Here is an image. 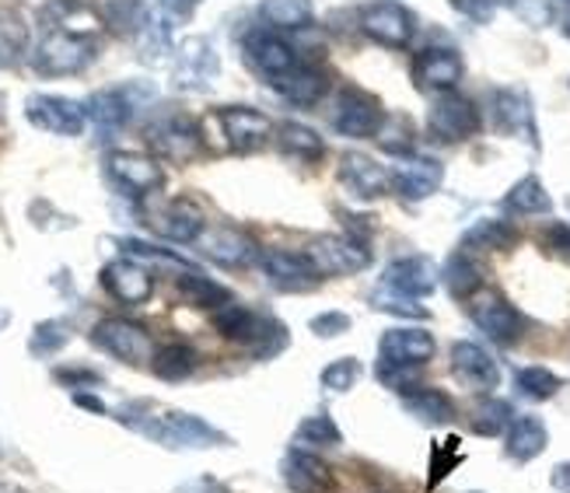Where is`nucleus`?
I'll return each instance as SVG.
<instances>
[{
    "label": "nucleus",
    "mask_w": 570,
    "mask_h": 493,
    "mask_svg": "<svg viewBox=\"0 0 570 493\" xmlns=\"http://www.w3.org/2000/svg\"><path fill=\"white\" fill-rule=\"evenodd\" d=\"M553 486L560 493H570V462H563V465H557V470H553Z\"/></svg>",
    "instance_id": "nucleus-58"
},
{
    "label": "nucleus",
    "mask_w": 570,
    "mask_h": 493,
    "mask_svg": "<svg viewBox=\"0 0 570 493\" xmlns=\"http://www.w3.org/2000/svg\"><path fill=\"white\" fill-rule=\"evenodd\" d=\"M340 183L351 189V196H357V200H379V196L392 189L389 171L379 161H371L367 155H343Z\"/></svg>",
    "instance_id": "nucleus-25"
},
{
    "label": "nucleus",
    "mask_w": 570,
    "mask_h": 493,
    "mask_svg": "<svg viewBox=\"0 0 570 493\" xmlns=\"http://www.w3.org/2000/svg\"><path fill=\"white\" fill-rule=\"evenodd\" d=\"M53 378L63 382L67 388H88V385H98V382H102V375L88 372V367H57Z\"/></svg>",
    "instance_id": "nucleus-54"
},
{
    "label": "nucleus",
    "mask_w": 570,
    "mask_h": 493,
    "mask_svg": "<svg viewBox=\"0 0 570 493\" xmlns=\"http://www.w3.org/2000/svg\"><path fill=\"white\" fill-rule=\"evenodd\" d=\"M560 32L570 39V11H567V14H563V21H560Z\"/></svg>",
    "instance_id": "nucleus-60"
},
{
    "label": "nucleus",
    "mask_w": 570,
    "mask_h": 493,
    "mask_svg": "<svg viewBox=\"0 0 570 493\" xmlns=\"http://www.w3.org/2000/svg\"><path fill=\"white\" fill-rule=\"evenodd\" d=\"M200 253L220 266H249L253 259H259V245L245 235L242 228H214L200 235Z\"/></svg>",
    "instance_id": "nucleus-26"
},
{
    "label": "nucleus",
    "mask_w": 570,
    "mask_h": 493,
    "mask_svg": "<svg viewBox=\"0 0 570 493\" xmlns=\"http://www.w3.org/2000/svg\"><path fill=\"white\" fill-rule=\"evenodd\" d=\"M308 263L315 266L318 277H351L371 266V249L361 238H346V235H322L312 238L305 249Z\"/></svg>",
    "instance_id": "nucleus-5"
},
{
    "label": "nucleus",
    "mask_w": 570,
    "mask_h": 493,
    "mask_svg": "<svg viewBox=\"0 0 570 493\" xmlns=\"http://www.w3.org/2000/svg\"><path fill=\"white\" fill-rule=\"evenodd\" d=\"M102 287L122 305H144L147 298H151L155 280L134 259H112L102 266Z\"/></svg>",
    "instance_id": "nucleus-22"
},
{
    "label": "nucleus",
    "mask_w": 570,
    "mask_h": 493,
    "mask_svg": "<svg viewBox=\"0 0 570 493\" xmlns=\"http://www.w3.org/2000/svg\"><path fill=\"white\" fill-rule=\"evenodd\" d=\"M24 116L36 130L57 134V137H81L88 112L81 102L63 95H29L24 98Z\"/></svg>",
    "instance_id": "nucleus-9"
},
{
    "label": "nucleus",
    "mask_w": 570,
    "mask_h": 493,
    "mask_svg": "<svg viewBox=\"0 0 570 493\" xmlns=\"http://www.w3.org/2000/svg\"><path fill=\"white\" fill-rule=\"evenodd\" d=\"M294 437L302 441V445H326V448H333V445H340V441H343L340 427L333 424V416H326V413L308 416V421L297 424Z\"/></svg>",
    "instance_id": "nucleus-46"
},
{
    "label": "nucleus",
    "mask_w": 570,
    "mask_h": 493,
    "mask_svg": "<svg viewBox=\"0 0 570 493\" xmlns=\"http://www.w3.org/2000/svg\"><path fill=\"white\" fill-rule=\"evenodd\" d=\"M318 382H322V388H330V392H351L361 382V364L354 357H336L333 364L322 367Z\"/></svg>",
    "instance_id": "nucleus-47"
},
{
    "label": "nucleus",
    "mask_w": 570,
    "mask_h": 493,
    "mask_svg": "<svg viewBox=\"0 0 570 493\" xmlns=\"http://www.w3.org/2000/svg\"><path fill=\"white\" fill-rule=\"evenodd\" d=\"M151 372L165 382H183L196 372V354L186 347V343H168L151 357Z\"/></svg>",
    "instance_id": "nucleus-40"
},
{
    "label": "nucleus",
    "mask_w": 570,
    "mask_h": 493,
    "mask_svg": "<svg viewBox=\"0 0 570 493\" xmlns=\"http://www.w3.org/2000/svg\"><path fill=\"white\" fill-rule=\"evenodd\" d=\"M406 413H413L424 424H452L455 421V403L438 388H413L403 396Z\"/></svg>",
    "instance_id": "nucleus-31"
},
{
    "label": "nucleus",
    "mask_w": 570,
    "mask_h": 493,
    "mask_svg": "<svg viewBox=\"0 0 570 493\" xmlns=\"http://www.w3.org/2000/svg\"><path fill=\"white\" fill-rule=\"evenodd\" d=\"M550 445V434H547V424L539 421V416H514L511 427H508V459L514 462H532L547 452Z\"/></svg>",
    "instance_id": "nucleus-29"
},
{
    "label": "nucleus",
    "mask_w": 570,
    "mask_h": 493,
    "mask_svg": "<svg viewBox=\"0 0 570 493\" xmlns=\"http://www.w3.org/2000/svg\"><path fill=\"white\" fill-rule=\"evenodd\" d=\"M371 305L379 312H395V315H413V318H428V312L413 305V298H403V294H392V290H375L371 294Z\"/></svg>",
    "instance_id": "nucleus-49"
},
{
    "label": "nucleus",
    "mask_w": 570,
    "mask_h": 493,
    "mask_svg": "<svg viewBox=\"0 0 570 493\" xmlns=\"http://www.w3.org/2000/svg\"><path fill=\"white\" fill-rule=\"evenodd\" d=\"M389 179H392V189L403 196V200H428V196H434L444 183V168L441 161L434 158H403L400 165H395L389 171Z\"/></svg>",
    "instance_id": "nucleus-20"
},
{
    "label": "nucleus",
    "mask_w": 570,
    "mask_h": 493,
    "mask_svg": "<svg viewBox=\"0 0 570 493\" xmlns=\"http://www.w3.org/2000/svg\"><path fill=\"white\" fill-rule=\"evenodd\" d=\"M382 102L375 95H367L361 88H346L340 91L336 98V109H333V130L343 134V137H354V140H364V137H375L379 127H382Z\"/></svg>",
    "instance_id": "nucleus-13"
},
{
    "label": "nucleus",
    "mask_w": 570,
    "mask_h": 493,
    "mask_svg": "<svg viewBox=\"0 0 570 493\" xmlns=\"http://www.w3.org/2000/svg\"><path fill=\"white\" fill-rule=\"evenodd\" d=\"M91 343L122 364H144L155 357L151 336H147L144 326L130 323V318H102V323L91 329Z\"/></svg>",
    "instance_id": "nucleus-11"
},
{
    "label": "nucleus",
    "mask_w": 570,
    "mask_h": 493,
    "mask_svg": "<svg viewBox=\"0 0 570 493\" xmlns=\"http://www.w3.org/2000/svg\"><path fill=\"white\" fill-rule=\"evenodd\" d=\"M375 140L382 144V151L385 155H395V158H410L413 155V122H410V116H385L382 119V127H379V134H375Z\"/></svg>",
    "instance_id": "nucleus-41"
},
{
    "label": "nucleus",
    "mask_w": 570,
    "mask_h": 493,
    "mask_svg": "<svg viewBox=\"0 0 570 493\" xmlns=\"http://www.w3.org/2000/svg\"><path fill=\"white\" fill-rule=\"evenodd\" d=\"M220 78V57L217 46L207 36H186L176 46V60H171V85L176 91H210Z\"/></svg>",
    "instance_id": "nucleus-4"
},
{
    "label": "nucleus",
    "mask_w": 570,
    "mask_h": 493,
    "mask_svg": "<svg viewBox=\"0 0 570 493\" xmlns=\"http://www.w3.org/2000/svg\"><path fill=\"white\" fill-rule=\"evenodd\" d=\"M452 372L465 388H473V392H493L501 385L498 361H493L473 339H459L452 347Z\"/></svg>",
    "instance_id": "nucleus-18"
},
{
    "label": "nucleus",
    "mask_w": 570,
    "mask_h": 493,
    "mask_svg": "<svg viewBox=\"0 0 570 493\" xmlns=\"http://www.w3.org/2000/svg\"><path fill=\"white\" fill-rule=\"evenodd\" d=\"M277 144H281V151H287L294 158H305V161H318L326 155V144H322V137L312 127H305V122H281Z\"/></svg>",
    "instance_id": "nucleus-35"
},
{
    "label": "nucleus",
    "mask_w": 570,
    "mask_h": 493,
    "mask_svg": "<svg viewBox=\"0 0 570 493\" xmlns=\"http://www.w3.org/2000/svg\"><path fill=\"white\" fill-rule=\"evenodd\" d=\"M493 116H498V127L504 134L529 137L535 144V112H532V102H529L525 91L501 88L498 95H493Z\"/></svg>",
    "instance_id": "nucleus-28"
},
{
    "label": "nucleus",
    "mask_w": 570,
    "mask_h": 493,
    "mask_svg": "<svg viewBox=\"0 0 570 493\" xmlns=\"http://www.w3.org/2000/svg\"><path fill=\"white\" fill-rule=\"evenodd\" d=\"M438 351V343L428 329L400 326L389 329L379 339V367L382 372H410V367H424Z\"/></svg>",
    "instance_id": "nucleus-8"
},
{
    "label": "nucleus",
    "mask_w": 570,
    "mask_h": 493,
    "mask_svg": "<svg viewBox=\"0 0 570 493\" xmlns=\"http://www.w3.org/2000/svg\"><path fill=\"white\" fill-rule=\"evenodd\" d=\"M281 473H284V483L291 493H333L336 490L333 470L312 452H297V448L287 452Z\"/></svg>",
    "instance_id": "nucleus-23"
},
{
    "label": "nucleus",
    "mask_w": 570,
    "mask_h": 493,
    "mask_svg": "<svg viewBox=\"0 0 570 493\" xmlns=\"http://www.w3.org/2000/svg\"><path fill=\"white\" fill-rule=\"evenodd\" d=\"M469 315H473V323L493 343H501V347H511V343L522 339V329H525L522 315H518V308L498 290L473 294V298H469Z\"/></svg>",
    "instance_id": "nucleus-10"
},
{
    "label": "nucleus",
    "mask_w": 570,
    "mask_h": 493,
    "mask_svg": "<svg viewBox=\"0 0 570 493\" xmlns=\"http://www.w3.org/2000/svg\"><path fill=\"white\" fill-rule=\"evenodd\" d=\"M465 73V63L459 57V49L452 46H428L424 53H416L413 60V78L424 91H452Z\"/></svg>",
    "instance_id": "nucleus-17"
},
{
    "label": "nucleus",
    "mask_w": 570,
    "mask_h": 493,
    "mask_svg": "<svg viewBox=\"0 0 570 493\" xmlns=\"http://www.w3.org/2000/svg\"><path fill=\"white\" fill-rule=\"evenodd\" d=\"M428 127L438 140L444 144H459V140H469L476 130H480V109L469 102L465 95H455V91H444L431 116H428Z\"/></svg>",
    "instance_id": "nucleus-16"
},
{
    "label": "nucleus",
    "mask_w": 570,
    "mask_h": 493,
    "mask_svg": "<svg viewBox=\"0 0 570 493\" xmlns=\"http://www.w3.org/2000/svg\"><path fill=\"white\" fill-rule=\"evenodd\" d=\"M119 245H122V249H127L130 256H137V259H158V263H176V266H186V263H183V256L168 253V249H155V245L137 241V238H122Z\"/></svg>",
    "instance_id": "nucleus-52"
},
{
    "label": "nucleus",
    "mask_w": 570,
    "mask_h": 493,
    "mask_svg": "<svg viewBox=\"0 0 570 493\" xmlns=\"http://www.w3.org/2000/svg\"><path fill=\"white\" fill-rule=\"evenodd\" d=\"M382 287L392 294H403V298H428L438 287V266L428 256H403L385 266Z\"/></svg>",
    "instance_id": "nucleus-19"
},
{
    "label": "nucleus",
    "mask_w": 570,
    "mask_h": 493,
    "mask_svg": "<svg viewBox=\"0 0 570 493\" xmlns=\"http://www.w3.org/2000/svg\"><path fill=\"white\" fill-rule=\"evenodd\" d=\"M155 228L168 238V241H179V245H189V241H200L204 235V214L196 210L193 204L186 200H176V204H168L158 220H155Z\"/></svg>",
    "instance_id": "nucleus-30"
},
{
    "label": "nucleus",
    "mask_w": 570,
    "mask_h": 493,
    "mask_svg": "<svg viewBox=\"0 0 570 493\" xmlns=\"http://www.w3.org/2000/svg\"><path fill=\"white\" fill-rule=\"evenodd\" d=\"M501 4H508L518 18L529 24V29H547V24H553L550 0H501Z\"/></svg>",
    "instance_id": "nucleus-48"
},
{
    "label": "nucleus",
    "mask_w": 570,
    "mask_h": 493,
    "mask_svg": "<svg viewBox=\"0 0 570 493\" xmlns=\"http://www.w3.org/2000/svg\"><path fill=\"white\" fill-rule=\"evenodd\" d=\"M259 11L269 24H274V29H287V32L308 29L312 18H315L312 0H263Z\"/></svg>",
    "instance_id": "nucleus-36"
},
{
    "label": "nucleus",
    "mask_w": 570,
    "mask_h": 493,
    "mask_svg": "<svg viewBox=\"0 0 570 493\" xmlns=\"http://www.w3.org/2000/svg\"><path fill=\"white\" fill-rule=\"evenodd\" d=\"M547 245H550V249H553L560 259L570 263V225H553V228L547 231Z\"/></svg>",
    "instance_id": "nucleus-55"
},
{
    "label": "nucleus",
    "mask_w": 570,
    "mask_h": 493,
    "mask_svg": "<svg viewBox=\"0 0 570 493\" xmlns=\"http://www.w3.org/2000/svg\"><path fill=\"white\" fill-rule=\"evenodd\" d=\"M504 210L511 214H522V217H532V214H550L553 210V200L547 186H542L535 176H525L522 183H514L511 193L504 196Z\"/></svg>",
    "instance_id": "nucleus-34"
},
{
    "label": "nucleus",
    "mask_w": 570,
    "mask_h": 493,
    "mask_svg": "<svg viewBox=\"0 0 570 493\" xmlns=\"http://www.w3.org/2000/svg\"><path fill=\"white\" fill-rule=\"evenodd\" d=\"M511 421H514L511 403H504V400H487L473 413V431L483 434V437H498V434H504L511 427Z\"/></svg>",
    "instance_id": "nucleus-45"
},
{
    "label": "nucleus",
    "mask_w": 570,
    "mask_h": 493,
    "mask_svg": "<svg viewBox=\"0 0 570 493\" xmlns=\"http://www.w3.org/2000/svg\"><path fill=\"white\" fill-rule=\"evenodd\" d=\"M274 85V91L281 98H287L291 106H315L322 95H326V73H322L318 67L312 63H294L287 73H281L277 81H269Z\"/></svg>",
    "instance_id": "nucleus-27"
},
{
    "label": "nucleus",
    "mask_w": 570,
    "mask_h": 493,
    "mask_svg": "<svg viewBox=\"0 0 570 493\" xmlns=\"http://www.w3.org/2000/svg\"><path fill=\"white\" fill-rule=\"evenodd\" d=\"M214 326L225 339L245 343V347H253L259 357H274L277 351H284V343H287L281 323H274V318H263L253 308L235 305V302L220 305L214 312Z\"/></svg>",
    "instance_id": "nucleus-2"
},
{
    "label": "nucleus",
    "mask_w": 570,
    "mask_h": 493,
    "mask_svg": "<svg viewBox=\"0 0 570 493\" xmlns=\"http://www.w3.org/2000/svg\"><path fill=\"white\" fill-rule=\"evenodd\" d=\"M73 403L91 410V413H106V403L102 400H95V396H85V392H73Z\"/></svg>",
    "instance_id": "nucleus-59"
},
{
    "label": "nucleus",
    "mask_w": 570,
    "mask_h": 493,
    "mask_svg": "<svg viewBox=\"0 0 570 493\" xmlns=\"http://www.w3.org/2000/svg\"><path fill=\"white\" fill-rule=\"evenodd\" d=\"M351 329V315L346 312H322L312 318V333L315 336H343Z\"/></svg>",
    "instance_id": "nucleus-51"
},
{
    "label": "nucleus",
    "mask_w": 570,
    "mask_h": 493,
    "mask_svg": "<svg viewBox=\"0 0 570 493\" xmlns=\"http://www.w3.org/2000/svg\"><path fill=\"white\" fill-rule=\"evenodd\" d=\"M357 21L371 42L389 49H406L416 32V18L403 4H395V0H371V4L361 8Z\"/></svg>",
    "instance_id": "nucleus-7"
},
{
    "label": "nucleus",
    "mask_w": 570,
    "mask_h": 493,
    "mask_svg": "<svg viewBox=\"0 0 570 493\" xmlns=\"http://www.w3.org/2000/svg\"><path fill=\"white\" fill-rule=\"evenodd\" d=\"M67 339H70V326L63 318H46V323H39L32 329L29 351H32V357H53L67 347Z\"/></svg>",
    "instance_id": "nucleus-44"
},
{
    "label": "nucleus",
    "mask_w": 570,
    "mask_h": 493,
    "mask_svg": "<svg viewBox=\"0 0 570 493\" xmlns=\"http://www.w3.org/2000/svg\"><path fill=\"white\" fill-rule=\"evenodd\" d=\"M147 18L144 0H102V21L119 36H137V29Z\"/></svg>",
    "instance_id": "nucleus-42"
},
{
    "label": "nucleus",
    "mask_w": 570,
    "mask_h": 493,
    "mask_svg": "<svg viewBox=\"0 0 570 493\" xmlns=\"http://www.w3.org/2000/svg\"><path fill=\"white\" fill-rule=\"evenodd\" d=\"M444 287H449L455 298H473L483 284V269L476 266V259H469L465 253H455L449 263H444V274H441Z\"/></svg>",
    "instance_id": "nucleus-39"
},
{
    "label": "nucleus",
    "mask_w": 570,
    "mask_h": 493,
    "mask_svg": "<svg viewBox=\"0 0 570 493\" xmlns=\"http://www.w3.org/2000/svg\"><path fill=\"white\" fill-rule=\"evenodd\" d=\"M518 241V231L508 225V220H476L473 228H469L462 235V249H483V253H493V249H511V245Z\"/></svg>",
    "instance_id": "nucleus-33"
},
{
    "label": "nucleus",
    "mask_w": 570,
    "mask_h": 493,
    "mask_svg": "<svg viewBox=\"0 0 570 493\" xmlns=\"http://www.w3.org/2000/svg\"><path fill=\"white\" fill-rule=\"evenodd\" d=\"M449 4L476 24H487L493 18V11H498V0H449Z\"/></svg>",
    "instance_id": "nucleus-53"
},
{
    "label": "nucleus",
    "mask_w": 570,
    "mask_h": 493,
    "mask_svg": "<svg viewBox=\"0 0 570 493\" xmlns=\"http://www.w3.org/2000/svg\"><path fill=\"white\" fill-rule=\"evenodd\" d=\"M259 266H263L266 280L274 284V287H281V290H312L322 280L305 253L297 256V253L274 249V253L259 256Z\"/></svg>",
    "instance_id": "nucleus-24"
},
{
    "label": "nucleus",
    "mask_w": 570,
    "mask_h": 493,
    "mask_svg": "<svg viewBox=\"0 0 570 493\" xmlns=\"http://www.w3.org/2000/svg\"><path fill=\"white\" fill-rule=\"evenodd\" d=\"M214 122L235 155H253L269 140V119L253 106H225L214 112Z\"/></svg>",
    "instance_id": "nucleus-14"
},
{
    "label": "nucleus",
    "mask_w": 570,
    "mask_h": 493,
    "mask_svg": "<svg viewBox=\"0 0 570 493\" xmlns=\"http://www.w3.org/2000/svg\"><path fill=\"white\" fill-rule=\"evenodd\" d=\"M514 385H518V392H522L525 400L542 403V400H553V396H557L560 378L550 372V367L532 364V367H522V372L514 375Z\"/></svg>",
    "instance_id": "nucleus-43"
},
{
    "label": "nucleus",
    "mask_w": 570,
    "mask_h": 493,
    "mask_svg": "<svg viewBox=\"0 0 570 493\" xmlns=\"http://www.w3.org/2000/svg\"><path fill=\"white\" fill-rule=\"evenodd\" d=\"M29 49V24H24L21 11L0 8V63L11 67L24 57Z\"/></svg>",
    "instance_id": "nucleus-37"
},
{
    "label": "nucleus",
    "mask_w": 570,
    "mask_h": 493,
    "mask_svg": "<svg viewBox=\"0 0 570 493\" xmlns=\"http://www.w3.org/2000/svg\"><path fill=\"white\" fill-rule=\"evenodd\" d=\"M106 176L112 179V186L119 193L134 196V200H144V196H151L161 189L165 183V171L155 158L147 155H134V151H112L106 158Z\"/></svg>",
    "instance_id": "nucleus-12"
},
{
    "label": "nucleus",
    "mask_w": 570,
    "mask_h": 493,
    "mask_svg": "<svg viewBox=\"0 0 570 493\" xmlns=\"http://www.w3.org/2000/svg\"><path fill=\"white\" fill-rule=\"evenodd\" d=\"M200 4H204V0H158V8H161L168 18H189Z\"/></svg>",
    "instance_id": "nucleus-56"
},
{
    "label": "nucleus",
    "mask_w": 570,
    "mask_h": 493,
    "mask_svg": "<svg viewBox=\"0 0 570 493\" xmlns=\"http://www.w3.org/2000/svg\"><path fill=\"white\" fill-rule=\"evenodd\" d=\"M144 98H155V88L147 85H127V88H102L95 91L88 102H85V112L88 119L95 122V130L102 137H112L116 130H122L130 122L134 109L144 102Z\"/></svg>",
    "instance_id": "nucleus-6"
},
{
    "label": "nucleus",
    "mask_w": 570,
    "mask_h": 493,
    "mask_svg": "<svg viewBox=\"0 0 570 493\" xmlns=\"http://www.w3.org/2000/svg\"><path fill=\"white\" fill-rule=\"evenodd\" d=\"M459 459H462V455H459V441H455V437H452V441H444V445H438L434 462H431V486L449 476V470H452V465H455Z\"/></svg>",
    "instance_id": "nucleus-50"
},
{
    "label": "nucleus",
    "mask_w": 570,
    "mask_h": 493,
    "mask_svg": "<svg viewBox=\"0 0 570 493\" xmlns=\"http://www.w3.org/2000/svg\"><path fill=\"white\" fill-rule=\"evenodd\" d=\"M176 287H179V294L189 302V305H196V308H220V305H228L232 302V294H228V287H220V284H214L210 277H204V274H196V269H189V274H183L179 280H176Z\"/></svg>",
    "instance_id": "nucleus-38"
},
{
    "label": "nucleus",
    "mask_w": 570,
    "mask_h": 493,
    "mask_svg": "<svg viewBox=\"0 0 570 493\" xmlns=\"http://www.w3.org/2000/svg\"><path fill=\"white\" fill-rule=\"evenodd\" d=\"M95 57H98L95 32L46 24V32L32 53V67L42 78H67V73H81Z\"/></svg>",
    "instance_id": "nucleus-1"
},
{
    "label": "nucleus",
    "mask_w": 570,
    "mask_h": 493,
    "mask_svg": "<svg viewBox=\"0 0 570 493\" xmlns=\"http://www.w3.org/2000/svg\"><path fill=\"white\" fill-rule=\"evenodd\" d=\"M563 4H570V0H563Z\"/></svg>",
    "instance_id": "nucleus-61"
},
{
    "label": "nucleus",
    "mask_w": 570,
    "mask_h": 493,
    "mask_svg": "<svg viewBox=\"0 0 570 493\" xmlns=\"http://www.w3.org/2000/svg\"><path fill=\"white\" fill-rule=\"evenodd\" d=\"M176 493H228V486H225V483H217L214 476H200V480L183 483Z\"/></svg>",
    "instance_id": "nucleus-57"
},
{
    "label": "nucleus",
    "mask_w": 570,
    "mask_h": 493,
    "mask_svg": "<svg viewBox=\"0 0 570 493\" xmlns=\"http://www.w3.org/2000/svg\"><path fill=\"white\" fill-rule=\"evenodd\" d=\"M134 42H137V57L144 63H161L168 53H176V49H171V29L165 24V18H158L151 11H147V18L137 29Z\"/></svg>",
    "instance_id": "nucleus-32"
},
{
    "label": "nucleus",
    "mask_w": 570,
    "mask_h": 493,
    "mask_svg": "<svg viewBox=\"0 0 570 493\" xmlns=\"http://www.w3.org/2000/svg\"><path fill=\"white\" fill-rule=\"evenodd\" d=\"M140 431L158 441L161 448H214V445H228V437L220 434L217 427H210L207 421H200L196 413H179V410H168L161 416H147L140 424Z\"/></svg>",
    "instance_id": "nucleus-3"
},
{
    "label": "nucleus",
    "mask_w": 570,
    "mask_h": 493,
    "mask_svg": "<svg viewBox=\"0 0 570 493\" xmlns=\"http://www.w3.org/2000/svg\"><path fill=\"white\" fill-rule=\"evenodd\" d=\"M245 49V60L253 63V70H259L266 81H277L281 73H287L297 60H294V49L269 29H253L242 42Z\"/></svg>",
    "instance_id": "nucleus-21"
},
{
    "label": "nucleus",
    "mask_w": 570,
    "mask_h": 493,
    "mask_svg": "<svg viewBox=\"0 0 570 493\" xmlns=\"http://www.w3.org/2000/svg\"><path fill=\"white\" fill-rule=\"evenodd\" d=\"M147 144L155 147L158 158L186 165V161H193L196 155H200L204 134L189 116H161L158 122L147 127Z\"/></svg>",
    "instance_id": "nucleus-15"
}]
</instances>
